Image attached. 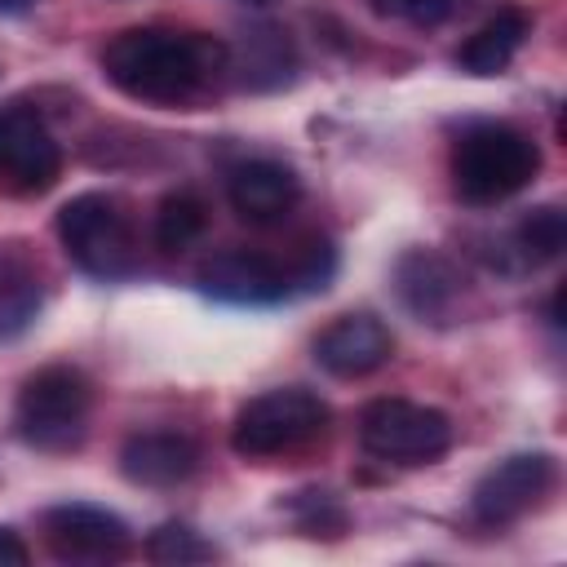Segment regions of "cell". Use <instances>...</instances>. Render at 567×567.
Here are the masks:
<instances>
[{
    "label": "cell",
    "mask_w": 567,
    "mask_h": 567,
    "mask_svg": "<svg viewBox=\"0 0 567 567\" xmlns=\"http://www.w3.org/2000/svg\"><path fill=\"white\" fill-rule=\"evenodd\" d=\"M102 71L128 97L177 106L204 93L221 71H230V49L199 31L133 27L106 44Z\"/></svg>",
    "instance_id": "cell-1"
},
{
    "label": "cell",
    "mask_w": 567,
    "mask_h": 567,
    "mask_svg": "<svg viewBox=\"0 0 567 567\" xmlns=\"http://www.w3.org/2000/svg\"><path fill=\"white\" fill-rule=\"evenodd\" d=\"M540 168V151L509 124H470L452 151V182L470 204L518 195Z\"/></svg>",
    "instance_id": "cell-2"
},
{
    "label": "cell",
    "mask_w": 567,
    "mask_h": 567,
    "mask_svg": "<svg viewBox=\"0 0 567 567\" xmlns=\"http://www.w3.org/2000/svg\"><path fill=\"white\" fill-rule=\"evenodd\" d=\"M58 235L66 257L93 279H124L137 270V235L120 199L111 195H75L58 213Z\"/></svg>",
    "instance_id": "cell-3"
},
{
    "label": "cell",
    "mask_w": 567,
    "mask_h": 567,
    "mask_svg": "<svg viewBox=\"0 0 567 567\" xmlns=\"http://www.w3.org/2000/svg\"><path fill=\"white\" fill-rule=\"evenodd\" d=\"M89 408H93V390L84 372L53 363L27 377L13 408V425L40 452H71L89 430Z\"/></svg>",
    "instance_id": "cell-4"
},
{
    "label": "cell",
    "mask_w": 567,
    "mask_h": 567,
    "mask_svg": "<svg viewBox=\"0 0 567 567\" xmlns=\"http://www.w3.org/2000/svg\"><path fill=\"white\" fill-rule=\"evenodd\" d=\"M323 425H328V403L301 385H284V390H266L239 408L230 447L252 461L284 456V452H297L310 439H319Z\"/></svg>",
    "instance_id": "cell-5"
},
{
    "label": "cell",
    "mask_w": 567,
    "mask_h": 567,
    "mask_svg": "<svg viewBox=\"0 0 567 567\" xmlns=\"http://www.w3.org/2000/svg\"><path fill=\"white\" fill-rule=\"evenodd\" d=\"M359 443L381 461L425 465L452 447V421L412 399H372L359 416Z\"/></svg>",
    "instance_id": "cell-6"
},
{
    "label": "cell",
    "mask_w": 567,
    "mask_h": 567,
    "mask_svg": "<svg viewBox=\"0 0 567 567\" xmlns=\"http://www.w3.org/2000/svg\"><path fill=\"white\" fill-rule=\"evenodd\" d=\"M554 487V461L545 452H514L496 461L470 492V509L483 527H505L523 518Z\"/></svg>",
    "instance_id": "cell-7"
},
{
    "label": "cell",
    "mask_w": 567,
    "mask_h": 567,
    "mask_svg": "<svg viewBox=\"0 0 567 567\" xmlns=\"http://www.w3.org/2000/svg\"><path fill=\"white\" fill-rule=\"evenodd\" d=\"M199 292L226 306H270L292 292V279H288V266H279L266 252L226 248L199 266Z\"/></svg>",
    "instance_id": "cell-8"
},
{
    "label": "cell",
    "mask_w": 567,
    "mask_h": 567,
    "mask_svg": "<svg viewBox=\"0 0 567 567\" xmlns=\"http://www.w3.org/2000/svg\"><path fill=\"white\" fill-rule=\"evenodd\" d=\"M62 173V151L44 120L27 106H0V177L22 190H49Z\"/></svg>",
    "instance_id": "cell-9"
},
{
    "label": "cell",
    "mask_w": 567,
    "mask_h": 567,
    "mask_svg": "<svg viewBox=\"0 0 567 567\" xmlns=\"http://www.w3.org/2000/svg\"><path fill=\"white\" fill-rule=\"evenodd\" d=\"M44 540L58 558L102 563L128 549V523L102 505H53L44 514Z\"/></svg>",
    "instance_id": "cell-10"
},
{
    "label": "cell",
    "mask_w": 567,
    "mask_h": 567,
    "mask_svg": "<svg viewBox=\"0 0 567 567\" xmlns=\"http://www.w3.org/2000/svg\"><path fill=\"white\" fill-rule=\"evenodd\" d=\"M394 292L421 323H452L456 306H461V292H465V279L443 252L412 248L394 266Z\"/></svg>",
    "instance_id": "cell-11"
},
{
    "label": "cell",
    "mask_w": 567,
    "mask_h": 567,
    "mask_svg": "<svg viewBox=\"0 0 567 567\" xmlns=\"http://www.w3.org/2000/svg\"><path fill=\"white\" fill-rule=\"evenodd\" d=\"M394 354V337L377 315H341L315 337V359L332 377H368Z\"/></svg>",
    "instance_id": "cell-12"
},
{
    "label": "cell",
    "mask_w": 567,
    "mask_h": 567,
    "mask_svg": "<svg viewBox=\"0 0 567 567\" xmlns=\"http://www.w3.org/2000/svg\"><path fill=\"white\" fill-rule=\"evenodd\" d=\"M226 195H230V208L252 221V226H270V221H284L297 199H301V182L288 164L279 159H244L230 168L226 177Z\"/></svg>",
    "instance_id": "cell-13"
},
{
    "label": "cell",
    "mask_w": 567,
    "mask_h": 567,
    "mask_svg": "<svg viewBox=\"0 0 567 567\" xmlns=\"http://www.w3.org/2000/svg\"><path fill=\"white\" fill-rule=\"evenodd\" d=\"M195 465H199V447H195V439H186L177 430H146V434L124 439V447H120L124 478L142 483V487H173V483L190 478Z\"/></svg>",
    "instance_id": "cell-14"
},
{
    "label": "cell",
    "mask_w": 567,
    "mask_h": 567,
    "mask_svg": "<svg viewBox=\"0 0 567 567\" xmlns=\"http://www.w3.org/2000/svg\"><path fill=\"white\" fill-rule=\"evenodd\" d=\"M532 22L523 9H501L496 18H487L461 49H456V62L470 71V75H501L509 66V58L523 49Z\"/></svg>",
    "instance_id": "cell-15"
},
{
    "label": "cell",
    "mask_w": 567,
    "mask_h": 567,
    "mask_svg": "<svg viewBox=\"0 0 567 567\" xmlns=\"http://www.w3.org/2000/svg\"><path fill=\"white\" fill-rule=\"evenodd\" d=\"M35 310H40V279L31 261L18 248L0 244V341H13L18 332H27Z\"/></svg>",
    "instance_id": "cell-16"
},
{
    "label": "cell",
    "mask_w": 567,
    "mask_h": 567,
    "mask_svg": "<svg viewBox=\"0 0 567 567\" xmlns=\"http://www.w3.org/2000/svg\"><path fill=\"white\" fill-rule=\"evenodd\" d=\"M204 221H208L204 199H199L195 190H173V195L159 199V213H155V244H159L164 252H182V248H190V244L204 235Z\"/></svg>",
    "instance_id": "cell-17"
},
{
    "label": "cell",
    "mask_w": 567,
    "mask_h": 567,
    "mask_svg": "<svg viewBox=\"0 0 567 567\" xmlns=\"http://www.w3.org/2000/svg\"><path fill=\"white\" fill-rule=\"evenodd\" d=\"M514 248L523 252L527 266H545L567 248V217L558 204H540L532 213H523V221L514 226Z\"/></svg>",
    "instance_id": "cell-18"
},
{
    "label": "cell",
    "mask_w": 567,
    "mask_h": 567,
    "mask_svg": "<svg viewBox=\"0 0 567 567\" xmlns=\"http://www.w3.org/2000/svg\"><path fill=\"white\" fill-rule=\"evenodd\" d=\"M146 558L159 567H182V563H204L213 558V545L199 540V532H190L186 523H164L146 536Z\"/></svg>",
    "instance_id": "cell-19"
},
{
    "label": "cell",
    "mask_w": 567,
    "mask_h": 567,
    "mask_svg": "<svg viewBox=\"0 0 567 567\" xmlns=\"http://www.w3.org/2000/svg\"><path fill=\"white\" fill-rule=\"evenodd\" d=\"M288 66H292V49H288L284 31H252L248 35V71H244V80L257 84V71H270V84H275V80L288 75Z\"/></svg>",
    "instance_id": "cell-20"
},
{
    "label": "cell",
    "mask_w": 567,
    "mask_h": 567,
    "mask_svg": "<svg viewBox=\"0 0 567 567\" xmlns=\"http://www.w3.org/2000/svg\"><path fill=\"white\" fill-rule=\"evenodd\" d=\"M292 518L306 536H337L346 527V509L328 492H301L292 501Z\"/></svg>",
    "instance_id": "cell-21"
},
{
    "label": "cell",
    "mask_w": 567,
    "mask_h": 567,
    "mask_svg": "<svg viewBox=\"0 0 567 567\" xmlns=\"http://www.w3.org/2000/svg\"><path fill=\"white\" fill-rule=\"evenodd\" d=\"M381 18H408V22H439L452 0H372Z\"/></svg>",
    "instance_id": "cell-22"
},
{
    "label": "cell",
    "mask_w": 567,
    "mask_h": 567,
    "mask_svg": "<svg viewBox=\"0 0 567 567\" xmlns=\"http://www.w3.org/2000/svg\"><path fill=\"white\" fill-rule=\"evenodd\" d=\"M22 563H27V545L0 527V567H22Z\"/></svg>",
    "instance_id": "cell-23"
},
{
    "label": "cell",
    "mask_w": 567,
    "mask_h": 567,
    "mask_svg": "<svg viewBox=\"0 0 567 567\" xmlns=\"http://www.w3.org/2000/svg\"><path fill=\"white\" fill-rule=\"evenodd\" d=\"M31 0H0V13H22Z\"/></svg>",
    "instance_id": "cell-24"
}]
</instances>
